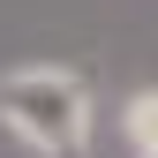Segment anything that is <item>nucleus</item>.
I'll return each mask as SVG.
<instances>
[{
  "label": "nucleus",
  "instance_id": "1",
  "mask_svg": "<svg viewBox=\"0 0 158 158\" xmlns=\"http://www.w3.org/2000/svg\"><path fill=\"white\" fill-rule=\"evenodd\" d=\"M0 121L45 158H75L90 143V90L68 68H15L0 75Z\"/></svg>",
  "mask_w": 158,
  "mask_h": 158
},
{
  "label": "nucleus",
  "instance_id": "2",
  "mask_svg": "<svg viewBox=\"0 0 158 158\" xmlns=\"http://www.w3.org/2000/svg\"><path fill=\"white\" fill-rule=\"evenodd\" d=\"M121 128L135 135V151H151V143H158V90H135V98H128Z\"/></svg>",
  "mask_w": 158,
  "mask_h": 158
},
{
  "label": "nucleus",
  "instance_id": "3",
  "mask_svg": "<svg viewBox=\"0 0 158 158\" xmlns=\"http://www.w3.org/2000/svg\"><path fill=\"white\" fill-rule=\"evenodd\" d=\"M143 158H158V143H151V151H143Z\"/></svg>",
  "mask_w": 158,
  "mask_h": 158
}]
</instances>
